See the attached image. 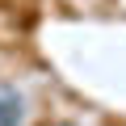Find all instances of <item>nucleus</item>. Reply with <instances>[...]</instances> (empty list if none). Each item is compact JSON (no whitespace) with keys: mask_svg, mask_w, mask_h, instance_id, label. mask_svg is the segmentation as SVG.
I'll use <instances>...</instances> for the list:
<instances>
[{"mask_svg":"<svg viewBox=\"0 0 126 126\" xmlns=\"http://www.w3.org/2000/svg\"><path fill=\"white\" fill-rule=\"evenodd\" d=\"M0 126H25V101L13 84H0Z\"/></svg>","mask_w":126,"mask_h":126,"instance_id":"obj_1","label":"nucleus"},{"mask_svg":"<svg viewBox=\"0 0 126 126\" xmlns=\"http://www.w3.org/2000/svg\"><path fill=\"white\" fill-rule=\"evenodd\" d=\"M55 126H76V122H55Z\"/></svg>","mask_w":126,"mask_h":126,"instance_id":"obj_2","label":"nucleus"}]
</instances>
